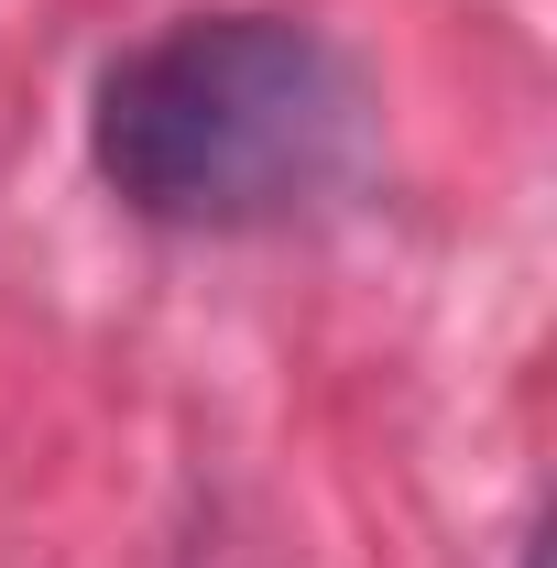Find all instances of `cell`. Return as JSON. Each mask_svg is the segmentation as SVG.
<instances>
[{
    "label": "cell",
    "instance_id": "cell-2",
    "mask_svg": "<svg viewBox=\"0 0 557 568\" xmlns=\"http://www.w3.org/2000/svg\"><path fill=\"white\" fill-rule=\"evenodd\" d=\"M514 568H547V547H525V558H514Z\"/></svg>",
    "mask_w": 557,
    "mask_h": 568
},
{
    "label": "cell",
    "instance_id": "cell-1",
    "mask_svg": "<svg viewBox=\"0 0 557 568\" xmlns=\"http://www.w3.org/2000/svg\"><path fill=\"white\" fill-rule=\"evenodd\" d=\"M372 153V88L295 11H186L121 44L88 88V164L153 230L317 219Z\"/></svg>",
    "mask_w": 557,
    "mask_h": 568
}]
</instances>
